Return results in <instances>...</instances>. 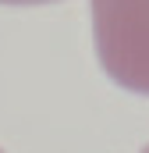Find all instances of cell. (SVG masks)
<instances>
[{
    "label": "cell",
    "instance_id": "1",
    "mask_svg": "<svg viewBox=\"0 0 149 153\" xmlns=\"http://www.w3.org/2000/svg\"><path fill=\"white\" fill-rule=\"evenodd\" d=\"M92 46L103 71L149 96V0H89Z\"/></svg>",
    "mask_w": 149,
    "mask_h": 153
},
{
    "label": "cell",
    "instance_id": "4",
    "mask_svg": "<svg viewBox=\"0 0 149 153\" xmlns=\"http://www.w3.org/2000/svg\"><path fill=\"white\" fill-rule=\"evenodd\" d=\"M0 153H4V150H0Z\"/></svg>",
    "mask_w": 149,
    "mask_h": 153
},
{
    "label": "cell",
    "instance_id": "3",
    "mask_svg": "<svg viewBox=\"0 0 149 153\" xmlns=\"http://www.w3.org/2000/svg\"><path fill=\"white\" fill-rule=\"evenodd\" d=\"M142 153H149V146H146V150H142Z\"/></svg>",
    "mask_w": 149,
    "mask_h": 153
},
{
    "label": "cell",
    "instance_id": "2",
    "mask_svg": "<svg viewBox=\"0 0 149 153\" xmlns=\"http://www.w3.org/2000/svg\"><path fill=\"white\" fill-rule=\"evenodd\" d=\"M0 4H53V0H0Z\"/></svg>",
    "mask_w": 149,
    "mask_h": 153
}]
</instances>
